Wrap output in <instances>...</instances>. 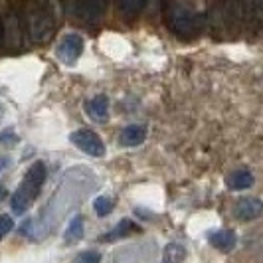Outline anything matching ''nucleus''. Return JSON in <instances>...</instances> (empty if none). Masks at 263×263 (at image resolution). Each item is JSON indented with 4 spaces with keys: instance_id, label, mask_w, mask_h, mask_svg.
<instances>
[{
    "instance_id": "ddd939ff",
    "label": "nucleus",
    "mask_w": 263,
    "mask_h": 263,
    "mask_svg": "<svg viewBox=\"0 0 263 263\" xmlns=\"http://www.w3.org/2000/svg\"><path fill=\"white\" fill-rule=\"evenodd\" d=\"M186 257L184 246L180 243H168L162 251V263H182Z\"/></svg>"
},
{
    "instance_id": "9d476101",
    "label": "nucleus",
    "mask_w": 263,
    "mask_h": 263,
    "mask_svg": "<svg viewBox=\"0 0 263 263\" xmlns=\"http://www.w3.org/2000/svg\"><path fill=\"white\" fill-rule=\"evenodd\" d=\"M135 232H139V226L127 218V220H121L113 230H109L107 234H103V236L99 237V241H115V239H121V237L125 236H131Z\"/></svg>"
},
{
    "instance_id": "dca6fc26",
    "label": "nucleus",
    "mask_w": 263,
    "mask_h": 263,
    "mask_svg": "<svg viewBox=\"0 0 263 263\" xmlns=\"http://www.w3.org/2000/svg\"><path fill=\"white\" fill-rule=\"evenodd\" d=\"M250 180L251 178L248 172H237V174L228 178V184H230V188H243V186L250 184Z\"/></svg>"
},
{
    "instance_id": "423d86ee",
    "label": "nucleus",
    "mask_w": 263,
    "mask_h": 263,
    "mask_svg": "<svg viewBox=\"0 0 263 263\" xmlns=\"http://www.w3.org/2000/svg\"><path fill=\"white\" fill-rule=\"evenodd\" d=\"M83 38L71 32V34H66L64 38L60 40V44L55 46V58L64 64V66H73L79 60V55L83 53Z\"/></svg>"
},
{
    "instance_id": "39448f33",
    "label": "nucleus",
    "mask_w": 263,
    "mask_h": 263,
    "mask_svg": "<svg viewBox=\"0 0 263 263\" xmlns=\"http://www.w3.org/2000/svg\"><path fill=\"white\" fill-rule=\"evenodd\" d=\"M109 0H73V14L85 24H97L103 20Z\"/></svg>"
},
{
    "instance_id": "20e7f679",
    "label": "nucleus",
    "mask_w": 263,
    "mask_h": 263,
    "mask_svg": "<svg viewBox=\"0 0 263 263\" xmlns=\"http://www.w3.org/2000/svg\"><path fill=\"white\" fill-rule=\"evenodd\" d=\"M69 143L78 146L81 153H85L87 157L101 158L105 155V145L101 141V137L91 129H78L69 135Z\"/></svg>"
},
{
    "instance_id": "5701e85b",
    "label": "nucleus",
    "mask_w": 263,
    "mask_h": 263,
    "mask_svg": "<svg viewBox=\"0 0 263 263\" xmlns=\"http://www.w3.org/2000/svg\"><path fill=\"white\" fill-rule=\"evenodd\" d=\"M4 42V22L0 20V44Z\"/></svg>"
},
{
    "instance_id": "f03ea898",
    "label": "nucleus",
    "mask_w": 263,
    "mask_h": 263,
    "mask_svg": "<svg viewBox=\"0 0 263 263\" xmlns=\"http://www.w3.org/2000/svg\"><path fill=\"white\" fill-rule=\"evenodd\" d=\"M164 20L178 38H194L202 30V16L184 2H171L164 6Z\"/></svg>"
},
{
    "instance_id": "4468645a",
    "label": "nucleus",
    "mask_w": 263,
    "mask_h": 263,
    "mask_svg": "<svg viewBox=\"0 0 263 263\" xmlns=\"http://www.w3.org/2000/svg\"><path fill=\"white\" fill-rule=\"evenodd\" d=\"M210 243L218 250H230L234 246V234L228 230L214 232V234H210Z\"/></svg>"
},
{
    "instance_id": "f257e3e1",
    "label": "nucleus",
    "mask_w": 263,
    "mask_h": 263,
    "mask_svg": "<svg viewBox=\"0 0 263 263\" xmlns=\"http://www.w3.org/2000/svg\"><path fill=\"white\" fill-rule=\"evenodd\" d=\"M44 182H46V164L42 160H36L30 164V168L26 171L24 178L20 180V184L10 200V206L16 216H22L34 204V200L42 192Z\"/></svg>"
},
{
    "instance_id": "0eeeda50",
    "label": "nucleus",
    "mask_w": 263,
    "mask_h": 263,
    "mask_svg": "<svg viewBox=\"0 0 263 263\" xmlns=\"http://www.w3.org/2000/svg\"><path fill=\"white\" fill-rule=\"evenodd\" d=\"M85 115L91 119V121H97V123H105L107 113H109V99L105 95H95L93 99L85 101Z\"/></svg>"
},
{
    "instance_id": "f8f14e48",
    "label": "nucleus",
    "mask_w": 263,
    "mask_h": 263,
    "mask_svg": "<svg viewBox=\"0 0 263 263\" xmlns=\"http://www.w3.org/2000/svg\"><path fill=\"white\" fill-rule=\"evenodd\" d=\"M83 230H85L83 218H81V216H76V218L69 222V226L66 228L64 239H66L67 243H78V241H81V237H83Z\"/></svg>"
},
{
    "instance_id": "1a4fd4ad",
    "label": "nucleus",
    "mask_w": 263,
    "mask_h": 263,
    "mask_svg": "<svg viewBox=\"0 0 263 263\" xmlns=\"http://www.w3.org/2000/svg\"><path fill=\"white\" fill-rule=\"evenodd\" d=\"M22 36H24V26H22L20 18L16 14H10L4 20V42L8 46H18L22 42Z\"/></svg>"
},
{
    "instance_id": "2eb2a0df",
    "label": "nucleus",
    "mask_w": 263,
    "mask_h": 263,
    "mask_svg": "<svg viewBox=\"0 0 263 263\" xmlns=\"http://www.w3.org/2000/svg\"><path fill=\"white\" fill-rule=\"evenodd\" d=\"M115 208V200L109 196H97L93 200V210L99 218H105L109 212Z\"/></svg>"
},
{
    "instance_id": "6ab92c4d",
    "label": "nucleus",
    "mask_w": 263,
    "mask_h": 263,
    "mask_svg": "<svg viewBox=\"0 0 263 263\" xmlns=\"http://www.w3.org/2000/svg\"><path fill=\"white\" fill-rule=\"evenodd\" d=\"M257 210H259V204H255V202H250V200H243V202L237 206V212H239L243 218H248L250 214H255Z\"/></svg>"
},
{
    "instance_id": "7ed1b4c3",
    "label": "nucleus",
    "mask_w": 263,
    "mask_h": 263,
    "mask_svg": "<svg viewBox=\"0 0 263 263\" xmlns=\"http://www.w3.org/2000/svg\"><path fill=\"white\" fill-rule=\"evenodd\" d=\"M55 12L48 0H36L26 18V32L34 42H46L55 32Z\"/></svg>"
},
{
    "instance_id": "9b49d317",
    "label": "nucleus",
    "mask_w": 263,
    "mask_h": 263,
    "mask_svg": "<svg viewBox=\"0 0 263 263\" xmlns=\"http://www.w3.org/2000/svg\"><path fill=\"white\" fill-rule=\"evenodd\" d=\"M145 6V0H117V10L123 18H137Z\"/></svg>"
},
{
    "instance_id": "6e6552de",
    "label": "nucleus",
    "mask_w": 263,
    "mask_h": 263,
    "mask_svg": "<svg viewBox=\"0 0 263 263\" xmlns=\"http://www.w3.org/2000/svg\"><path fill=\"white\" fill-rule=\"evenodd\" d=\"M146 139V127L145 125H129L123 131L119 133V145L121 146H139L141 143H145Z\"/></svg>"
},
{
    "instance_id": "4be33fe9",
    "label": "nucleus",
    "mask_w": 263,
    "mask_h": 263,
    "mask_svg": "<svg viewBox=\"0 0 263 263\" xmlns=\"http://www.w3.org/2000/svg\"><path fill=\"white\" fill-rule=\"evenodd\" d=\"M6 164H8V157H0V171H2Z\"/></svg>"
},
{
    "instance_id": "a211bd4d",
    "label": "nucleus",
    "mask_w": 263,
    "mask_h": 263,
    "mask_svg": "<svg viewBox=\"0 0 263 263\" xmlns=\"http://www.w3.org/2000/svg\"><path fill=\"white\" fill-rule=\"evenodd\" d=\"M12 228H14L12 216H8V214H0V239H4V237L8 236V234L12 232Z\"/></svg>"
},
{
    "instance_id": "f3484780",
    "label": "nucleus",
    "mask_w": 263,
    "mask_h": 263,
    "mask_svg": "<svg viewBox=\"0 0 263 263\" xmlns=\"http://www.w3.org/2000/svg\"><path fill=\"white\" fill-rule=\"evenodd\" d=\"M73 263H101V255L99 251H81L73 259Z\"/></svg>"
},
{
    "instance_id": "412c9836",
    "label": "nucleus",
    "mask_w": 263,
    "mask_h": 263,
    "mask_svg": "<svg viewBox=\"0 0 263 263\" xmlns=\"http://www.w3.org/2000/svg\"><path fill=\"white\" fill-rule=\"evenodd\" d=\"M8 196V190H6V188H4V186L0 184V200H4V198Z\"/></svg>"
},
{
    "instance_id": "aec40b11",
    "label": "nucleus",
    "mask_w": 263,
    "mask_h": 263,
    "mask_svg": "<svg viewBox=\"0 0 263 263\" xmlns=\"http://www.w3.org/2000/svg\"><path fill=\"white\" fill-rule=\"evenodd\" d=\"M18 143V137L12 129H6V131L0 133V145H6V146H12Z\"/></svg>"
}]
</instances>
